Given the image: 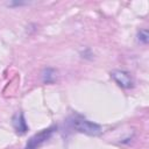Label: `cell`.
<instances>
[{
	"label": "cell",
	"instance_id": "6da1fadb",
	"mask_svg": "<svg viewBox=\"0 0 149 149\" xmlns=\"http://www.w3.org/2000/svg\"><path fill=\"white\" fill-rule=\"evenodd\" d=\"M70 125L74 130L86 134V135H90V136H98L102 133V128L100 125L92 122L78 114L70 118Z\"/></svg>",
	"mask_w": 149,
	"mask_h": 149
},
{
	"label": "cell",
	"instance_id": "7a4b0ae2",
	"mask_svg": "<svg viewBox=\"0 0 149 149\" xmlns=\"http://www.w3.org/2000/svg\"><path fill=\"white\" fill-rule=\"evenodd\" d=\"M56 129H57L56 126H51V127H48V128L42 129L41 132L34 134L26 143L24 149H38L42 144H44L52 136V134L56 132Z\"/></svg>",
	"mask_w": 149,
	"mask_h": 149
},
{
	"label": "cell",
	"instance_id": "3957f363",
	"mask_svg": "<svg viewBox=\"0 0 149 149\" xmlns=\"http://www.w3.org/2000/svg\"><path fill=\"white\" fill-rule=\"evenodd\" d=\"M111 77L122 88H130L134 86V79L132 74L125 70H114L111 72Z\"/></svg>",
	"mask_w": 149,
	"mask_h": 149
},
{
	"label": "cell",
	"instance_id": "277c9868",
	"mask_svg": "<svg viewBox=\"0 0 149 149\" xmlns=\"http://www.w3.org/2000/svg\"><path fill=\"white\" fill-rule=\"evenodd\" d=\"M12 123H13V127H14L15 132H16L19 135L26 134V133L28 132V129H29V127H28V125H27V121H26L24 115H23L22 112L16 113V114L13 116Z\"/></svg>",
	"mask_w": 149,
	"mask_h": 149
},
{
	"label": "cell",
	"instance_id": "5b68a950",
	"mask_svg": "<svg viewBox=\"0 0 149 149\" xmlns=\"http://www.w3.org/2000/svg\"><path fill=\"white\" fill-rule=\"evenodd\" d=\"M42 80L45 84H52L56 80V71L51 68H47L42 72Z\"/></svg>",
	"mask_w": 149,
	"mask_h": 149
},
{
	"label": "cell",
	"instance_id": "8992f818",
	"mask_svg": "<svg viewBox=\"0 0 149 149\" xmlns=\"http://www.w3.org/2000/svg\"><path fill=\"white\" fill-rule=\"evenodd\" d=\"M137 41L143 43V44H147L148 41H149V33L147 29H141L139 33H137Z\"/></svg>",
	"mask_w": 149,
	"mask_h": 149
}]
</instances>
